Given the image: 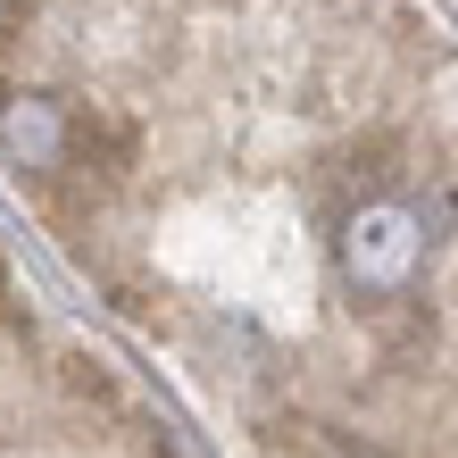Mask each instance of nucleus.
I'll return each mask as SVG.
<instances>
[{
  "label": "nucleus",
  "mask_w": 458,
  "mask_h": 458,
  "mask_svg": "<svg viewBox=\"0 0 458 458\" xmlns=\"http://www.w3.org/2000/svg\"><path fill=\"white\" fill-rule=\"evenodd\" d=\"M425 217L417 208H400L392 192L384 200H359L342 217V276H350V292L359 301H375V309H392V301H409V284H417V267H425Z\"/></svg>",
  "instance_id": "f257e3e1"
},
{
  "label": "nucleus",
  "mask_w": 458,
  "mask_h": 458,
  "mask_svg": "<svg viewBox=\"0 0 458 458\" xmlns=\"http://www.w3.org/2000/svg\"><path fill=\"white\" fill-rule=\"evenodd\" d=\"M0 158L34 183L75 175V109L50 92H0Z\"/></svg>",
  "instance_id": "f03ea898"
},
{
  "label": "nucleus",
  "mask_w": 458,
  "mask_h": 458,
  "mask_svg": "<svg viewBox=\"0 0 458 458\" xmlns=\"http://www.w3.org/2000/svg\"><path fill=\"white\" fill-rule=\"evenodd\" d=\"M67 392L75 400H109V375H100L92 359H67Z\"/></svg>",
  "instance_id": "7ed1b4c3"
}]
</instances>
